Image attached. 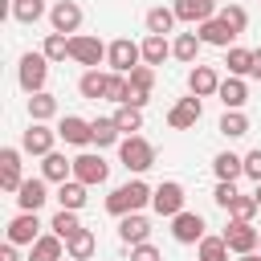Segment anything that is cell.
<instances>
[{"instance_id":"obj_1","label":"cell","mask_w":261,"mask_h":261,"mask_svg":"<svg viewBox=\"0 0 261 261\" xmlns=\"http://www.w3.org/2000/svg\"><path fill=\"white\" fill-rule=\"evenodd\" d=\"M151 196H155V188H151V184H143V179L135 175V179L118 184V188L106 196V212L122 220V216H130V212H143V208L151 204Z\"/></svg>"},{"instance_id":"obj_2","label":"cell","mask_w":261,"mask_h":261,"mask_svg":"<svg viewBox=\"0 0 261 261\" xmlns=\"http://www.w3.org/2000/svg\"><path fill=\"white\" fill-rule=\"evenodd\" d=\"M106 65H110V73H130V69H139V65H143V45L130 41V37H114V41L106 45Z\"/></svg>"},{"instance_id":"obj_3","label":"cell","mask_w":261,"mask_h":261,"mask_svg":"<svg viewBox=\"0 0 261 261\" xmlns=\"http://www.w3.org/2000/svg\"><path fill=\"white\" fill-rule=\"evenodd\" d=\"M118 159H122V167H126V171L143 175V171H151V167H155V147H151L143 135H130V139H122V143H118Z\"/></svg>"},{"instance_id":"obj_4","label":"cell","mask_w":261,"mask_h":261,"mask_svg":"<svg viewBox=\"0 0 261 261\" xmlns=\"http://www.w3.org/2000/svg\"><path fill=\"white\" fill-rule=\"evenodd\" d=\"M45 77H49V57H45V53H24L20 65H16V82H20V90L33 98V94L45 90Z\"/></svg>"},{"instance_id":"obj_5","label":"cell","mask_w":261,"mask_h":261,"mask_svg":"<svg viewBox=\"0 0 261 261\" xmlns=\"http://www.w3.org/2000/svg\"><path fill=\"white\" fill-rule=\"evenodd\" d=\"M106 175H110V163H106L102 155H94V151H82V155H73V179H82L86 188H98V184H106Z\"/></svg>"},{"instance_id":"obj_6","label":"cell","mask_w":261,"mask_h":261,"mask_svg":"<svg viewBox=\"0 0 261 261\" xmlns=\"http://www.w3.org/2000/svg\"><path fill=\"white\" fill-rule=\"evenodd\" d=\"M184 184H175V179H163L159 188H155V196H151V208L159 212V216H167V220H175L179 212H184Z\"/></svg>"},{"instance_id":"obj_7","label":"cell","mask_w":261,"mask_h":261,"mask_svg":"<svg viewBox=\"0 0 261 261\" xmlns=\"http://www.w3.org/2000/svg\"><path fill=\"white\" fill-rule=\"evenodd\" d=\"M69 57L86 69H98V61H106V45L90 33H77V37H69Z\"/></svg>"},{"instance_id":"obj_8","label":"cell","mask_w":261,"mask_h":261,"mask_svg":"<svg viewBox=\"0 0 261 261\" xmlns=\"http://www.w3.org/2000/svg\"><path fill=\"white\" fill-rule=\"evenodd\" d=\"M49 24H53V33L77 37V29H82V4L77 0H57L49 8Z\"/></svg>"},{"instance_id":"obj_9","label":"cell","mask_w":261,"mask_h":261,"mask_svg":"<svg viewBox=\"0 0 261 261\" xmlns=\"http://www.w3.org/2000/svg\"><path fill=\"white\" fill-rule=\"evenodd\" d=\"M224 237V245L241 257V253H257V241H261V228H253V224H245V220H228V228L220 232Z\"/></svg>"},{"instance_id":"obj_10","label":"cell","mask_w":261,"mask_h":261,"mask_svg":"<svg viewBox=\"0 0 261 261\" xmlns=\"http://www.w3.org/2000/svg\"><path fill=\"white\" fill-rule=\"evenodd\" d=\"M200 114H204V102H200L196 94H188V98H179V102L167 110V126H171V130H192V126L200 122Z\"/></svg>"},{"instance_id":"obj_11","label":"cell","mask_w":261,"mask_h":261,"mask_svg":"<svg viewBox=\"0 0 261 261\" xmlns=\"http://www.w3.org/2000/svg\"><path fill=\"white\" fill-rule=\"evenodd\" d=\"M204 228H208V224H204V216H200V212H188V208L171 220V237H175L179 245H200V241L208 237Z\"/></svg>"},{"instance_id":"obj_12","label":"cell","mask_w":261,"mask_h":261,"mask_svg":"<svg viewBox=\"0 0 261 261\" xmlns=\"http://www.w3.org/2000/svg\"><path fill=\"white\" fill-rule=\"evenodd\" d=\"M53 143H57V130H49L45 122H29V130L20 135V151L24 155H41L45 159L53 151Z\"/></svg>"},{"instance_id":"obj_13","label":"cell","mask_w":261,"mask_h":261,"mask_svg":"<svg viewBox=\"0 0 261 261\" xmlns=\"http://www.w3.org/2000/svg\"><path fill=\"white\" fill-rule=\"evenodd\" d=\"M45 232H41V220H37V212H16L12 220H8V241L12 245H37Z\"/></svg>"},{"instance_id":"obj_14","label":"cell","mask_w":261,"mask_h":261,"mask_svg":"<svg viewBox=\"0 0 261 261\" xmlns=\"http://www.w3.org/2000/svg\"><path fill=\"white\" fill-rule=\"evenodd\" d=\"M20 155H24L20 147H4V151H0V188L12 192V196H16L20 184H24V175H20Z\"/></svg>"},{"instance_id":"obj_15","label":"cell","mask_w":261,"mask_h":261,"mask_svg":"<svg viewBox=\"0 0 261 261\" xmlns=\"http://www.w3.org/2000/svg\"><path fill=\"white\" fill-rule=\"evenodd\" d=\"M216 90H220V73H216L212 65H200V61H196V65L188 69V94H196V98H212Z\"/></svg>"},{"instance_id":"obj_16","label":"cell","mask_w":261,"mask_h":261,"mask_svg":"<svg viewBox=\"0 0 261 261\" xmlns=\"http://www.w3.org/2000/svg\"><path fill=\"white\" fill-rule=\"evenodd\" d=\"M57 139H65L69 147H86V143H94V126H90V118L65 114V118L57 122Z\"/></svg>"},{"instance_id":"obj_17","label":"cell","mask_w":261,"mask_h":261,"mask_svg":"<svg viewBox=\"0 0 261 261\" xmlns=\"http://www.w3.org/2000/svg\"><path fill=\"white\" fill-rule=\"evenodd\" d=\"M147 237H151V220H147L143 212H130V216H122V220H118V241H122L126 249L147 245Z\"/></svg>"},{"instance_id":"obj_18","label":"cell","mask_w":261,"mask_h":261,"mask_svg":"<svg viewBox=\"0 0 261 261\" xmlns=\"http://www.w3.org/2000/svg\"><path fill=\"white\" fill-rule=\"evenodd\" d=\"M171 8H175V16H179L184 24H204V20L220 16V12H216V0H175Z\"/></svg>"},{"instance_id":"obj_19","label":"cell","mask_w":261,"mask_h":261,"mask_svg":"<svg viewBox=\"0 0 261 261\" xmlns=\"http://www.w3.org/2000/svg\"><path fill=\"white\" fill-rule=\"evenodd\" d=\"M45 184H49L45 175H33V179H24V184H20V192H16L20 212H37V208L49 200V188H45Z\"/></svg>"},{"instance_id":"obj_20","label":"cell","mask_w":261,"mask_h":261,"mask_svg":"<svg viewBox=\"0 0 261 261\" xmlns=\"http://www.w3.org/2000/svg\"><path fill=\"white\" fill-rule=\"evenodd\" d=\"M196 33H200V41H204V45H216V49H232V41H237V33H232L220 16H212V20L196 24Z\"/></svg>"},{"instance_id":"obj_21","label":"cell","mask_w":261,"mask_h":261,"mask_svg":"<svg viewBox=\"0 0 261 261\" xmlns=\"http://www.w3.org/2000/svg\"><path fill=\"white\" fill-rule=\"evenodd\" d=\"M212 171H216V184H237L245 175V155H232V151H220L212 159Z\"/></svg>"},{"instance_id":"obj_22","label":"cell","mask_w":261,"mask_h":261,"mask_svg":"<svg viewBox=\"0 0 261 261\" xmlns=\"http://www.w3.org/2000/svg\"><path fill=\"white\" fill-rule=\"evenodd\" d=\"M86 200H90V188H86L82 179H65V184H57V204H61L65 212H82Z\"/></svg>"},{"instance_id":"obj_23","label":"cell","mask_w":261,"mask_h":261,"mask_svg":"<svg viewBox=\"0 0 261 261\" xmlns=\"http://www.w3.org/2000/svg\"><path fill=\"white\" fill-rule=\"evenodd\" d=\"M216 98H220L224 110H241V106L249 102V86H245V77H224L220 90H216Z\"/></svg>"},{"instance_id":"obj_24","label":"cell","mask_w":261,"mask_h":261,"mask_svg":"<svg viewBox=\"0 0 261 261\" xmlns=\"http://www.w3.org/2000/svg\"><path fill=\"white\" fill-rule=\"evenodd\" d=\"M41 175H45L49 184H65V179H73V159H65L61 151H49V155L41 159Z\"/></svg>"},{"instance_id":"obj_25","label":"cell","mask_w":261,"mask_h":261,"mask_svg":"<svg viewBox=\"0 0 261 261\" xmlns=\"http://www.w3.org/2000/svg\"><path fill=\"white\" fill-rule=\"evenodd\" d=\"M200 49H204L200 33H175V41H171V57H175V61H184V65H196Z\"/></svg>"},{"instance_id":"obj_26","label":"cell","mask_w":261,"mask_h":261,"mask_svg":"<svg viewBox=\"0 0 261 261\" xmlns=\"http://www.w3.org/2000/svg\"><path fill=\"white\" fill-rule=\"evenodd\" d=\"M29 261H65V241L45 232L37 245H29Z\"/></svg>"},{"instance_id":"obj_27","label":"cell","mask_w":261,"mask_h":261,"mask_svg":"<svg viewBox=\"0 0 261 261\" xmlns=\"http://www.w3.org/2000/svg\"><path fill=\"white\" fill-rule=\"evenodd\" d=\"M139 45H143V65H151V69H155V65H163V61L171 57V41H167V37H155V33H147Z\"/></svg>"},{"instance_id":"obj_28","label":"cell","mask_w":261,"mask_h":261,"mask_svg":"<svg viewBox=\"0 0 261 261\" xmlns=\"http://www.w3.org/2000/svg\"><path fill=\"white\" fill-rule=\"evenodd\" d=\"M106 82H110V73H102V69H86V73L77 77V94H82L86 102H98V98H106Z\"/></svg>"},{"instance_id":"obj_29","label":"cell","mask_w":261,"mask_h":261,"mask_svg":"<svg viewBox=\"0 0 261 261\" xmlns=\"http://www.w3.org/2000/svg\"><path fill=\"white\" fill-rule=\"evenodd\" d=\"M94 249H98V237H94L90 228H82V232H73V237L65 241V257H73V261H90Z\"/></svg>"},{"instance_id":"obj_30","label":"cell","mask_w":261,"mask_h":261,"mask_svg":"<svg viewBox=\"0 0 261 261\" xmlns=\"http://www.w3.org/2000/svg\"><path fill=\"white\" fill-rule=\"evenodd\" d=\"M224 65H228V77H245V73H253V49H241V45L224 49Z\"/></svg>"},{"instance_id":"obj_31","label":"cell","mask_w":261,"mask_h":261,"mask_svg":"<svg viewBox=\"0 0 261 261\" xmlns=\"http://www.w3.org/2000/svg\"><path fill=\"white\" fill-rule=\"evenodd\" d=\"M175 20H179V16H175V8H163V4H159V8H151V12H147V33L167 37V33L175 29Z\"/></svg>"},{"instance_id":"obj_32","label":"cell","mask_w":261,"mask_h":261,"mask_svg":"<svg viewBox=\"0 0 261 261\" xmlns=\"http://www.w3.org/2000/svg\"><path fill=\"white\" fill-rule=\"evenodd\" d=\"M53 114H57V98H53L49 90H41V94L29 98V118H33V122H49Z\"/></svg>"},{"instance_id":"obj_33","label":"cell","mask_w":261,"mask_h":261,"mask_svg":"<svg viewBox=\"0 0 261 261\" xmlns=\"http://www.w3.org/2000/svg\"><path fill=\"white\" fill-rule=\"evenodd\" d=\"M110 118H114V126L122 130V139H130L135 130H143V110H139V106H118Z\"/></svg>"},{"instance_id":"obj_34","label":"cell","mask_w":261,"mask_h":261,"mask_svg":"<svg viewBox=\"0 0 261 261\" xmlns=\"http://www.w3.org/2000/svg\"><path fill=\"white\" fill-rule=\"evenodd\" d=\"M216 130H220L224 139H241V135H249V114H245V110H224Z\"/></svg>"},{"instance_id":"obj_35","label":"cell","mask_w":261,"mask_h":261,"mask_svg":"<svg viewBox=\"0 0 261 261\" xmlns=\"http://www.w3.org/2000/svg\"><path fill=\"white\" fill-rule=\"evenodd\" d=\"M90 126H94V143H98V151L122 143V130L114 126V118H90Z\"/></svg>"},{"instance_id":"obj_36","label":"cell","mask_w":261,"mask_h":261,"mask_svg":"<svg viewBox=\"0 0 261 261\" xmlns=\"http://www.w3.org/2000/svg\"><path fill=\"white\" fill-rule=\"evenodd\" d=\"M49 232H53V237H61V241H69L73 232H82V220H77V212H65V208H57V216L49 220Z\"/></svg>"},{"instance_id":"obj_37","label":"cell","mask_w":261,"mask_h":261,"mask_svg":"<svg viewBox=\"0 0 261 261\" xmlns=\"http://www.w3.org/2000/svg\"><path fill=\"white\" fill-rule=\"evenodd\" d=\"M228 245H224V237H204L200 245H196V261H228Z\"/></svg>"},{"instance_id":"obj_38","label":"cell","mask_w":261,"mask_h":261,"mask_svg":"<svg viewBox=\"0 0 261 261\" xmlns=\"http://www.w3.org/2000/svg\"><path fill=\"white\" fill-rule=\"evenodd\" d=\"M41 53L49 57V65L65 61V57H69V37H65V33H49V37H45V45H41Z\"/></svg>"},{"instance_id":"obj_39","label":"cell","mask_w":261,"mask_h":261,"mask_svg":"<svg viewBox=\"0 0 261 261\" xmlns=\"http://www.w3.org/2000/svg\"><path fill=\"white\" fill-rule=\"evenodd\" d=\"M12 16L20 24H37L45 16V0H12Z\"/></svg>"},{"instance_id":"obj_40","label":"cell","mask_w":261,"mask_h":261,"mask_svg":"<svg viewBox=\"0 0 261 261\" xmlns=\"http://www.w3.org/2000/svg\"><path fill=\"white\" fill-rule=\"evenodd\" d=\"M220 20H224V24H228V29L237 33V37H241V33L249 29V12H245L241 4H224V8H220Z\"/></svg>"},{"instance_id":"obj_41","label":"cell","mask_w":261,"mask_h":261,"mask_svg":"<svg viewBox=\"0 0 261 261\" xmlns=\"http://www.w3.org/2000/svg\"><path fill=\"white\" fill-rule=\"evenodd\" d=\"M261 208H257V200L253 196H237L232 204H228V216L232 220H245V224H253V216H257Z\"/></svg>"},{"instance_id":"obj_42","label":"cell","mask_w":261,"mask_h":261,"mask_svg":"<svg viewBox=\"0 0 261 261\" xmlns=\"http://www.w3.org/2000/svg\"><path fill=\"white\" fill-rule=\"evenodd\" d=\"M237 196H241V192H237V184H216V192H212V200H216L224 212H228V204H232Z\"/></svg>"},{"instance_id":"obj_43","label":"cell","mask_w":261,"mask_h":261,"mask_svg":"<svg viewBox=\"0 0 261 261\" xmlns=\"http://www.w3.org/2000/svg\"><path fill=\"white\" fill-rule=\"evenodd\" d=\"M245 175H249L253 184H261V147H253V151L245 155Z\"/></svg>"},{"instance_id":"obj_44","label":"cell","mask_w":261,"mask_h":261,"mask_svg":"<svg viewBox=\"0 0 261 261\" xmlns=\"http://www.w3.org/2000/svg\"><path fill=\"white\" fill-rule=\"evenodd\" d=\"M130 261H163V253L147 241V245H135V249H130Z\"/></svg>"},{"instance_id":"obj_45","label":"cell","mask_w":261,"mask_h":261,"mask_svg":"<svg viewBox=\"0 0 261 261\" xmlns=\"http://www.w3.org/2000/svg\"><path fill=\"white\" fill-rule=\"evenodd\" d=\"M0 261H20V253H16V245H12V241H4V245H0Z\"/></svg>"},{"instance_id":"obj_46","label":"cell","mask_w":261,"mask_h":261,"mask_svg":"<svg viewBox=\"0 0 261 261\" xmlns=\"http://www.w3.org/2000/svg\"><path fill=\"white\" fill-rule=\"evenodd\" d=\"M249 77H257V82H261V49H253V73H249Z\"/></svg>"},{"instance_id":"obj_47","label":"cell","mask_w":261,"mask_h":261,"mask_svg":"<svg viewBox=\"0 0 261 261\" xmlns=\"http://www.w3.org/2000/svg\"><path fill=\"white\" fill-rule=\"evenodd\" d=\"M237 261H261V253H241Z\"/></svg>"},{"instance_id":"obj_48","label":"cell","mask_w":261,"mask_h":261,"mask_svg":"<svg viewBox=\"0 0 261 261\" xmlns=\"http://www.w3.org/2000/svg\"><path fill=\"white\" fill-rule=\"evenodd\" d=\"M253 200H257V208H261V184H257V192H253Z\"/></svg>"},{"instance_id":"obj_49","label":"cell","mask_w":261,"mask_h":261,"mask_svg":"<svg viewBox=\"0 0 261 261\" xmlns=\"http://www.w3.org/2000/svg\"><path fill=\"white\" fill-rule=\"evenodd\" d=\"M257 249H261V241H257Z\"/></svg>"},{"instance_id":"obj_50","label":"cell","mask_w":261,"mask_h":261,"mask_svg":"<svg viewBox=\"0 0 261 261\" xmlns=\"http://www.w3.org/2000/svg\"><path fill=\"white\" fill-rule=\"evenodd\" d=\"M65 261H73V257H65Z\"/></svg>"}]
</instances>
